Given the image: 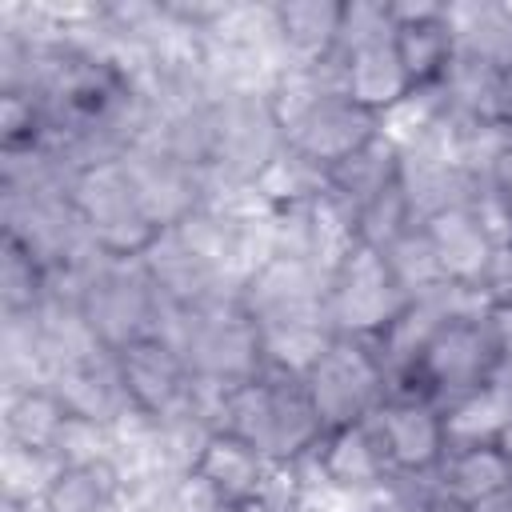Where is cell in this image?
I'll use <instances>...</instances> for the list:
<instances>
[{
    "label": "cell",
    "instance_id": "cell-1",
    "mask_svg": "<svg viewBox=\"0 0 512 512\" xmlns=\"http://www.w3.org/2000/svg\"><path fill=\"white\" fill-rule=\"evenodd\" d=\"M380 436H384V452L404 468L432 464L444 444V428L440 420H432L424 404H392L380 420Z\"/></svg>",
    "mask_w": 512,
    "mask_h": 512
},
{
    "label": "cell",
    "instance_id": "cell-2",
    "mask_svg": "<svg viewBox=\"0 0 512 512\" xmlns=\"http://www.w3.org/2000/svg\"><path fill=\"white\" fill-rule=\"evenodd\" d=\"M200 476L204 484L220 496V500H248L256 496L260 488V460H256V448L240 436H212L208 440V452L200 460Z\"/></svg>",
    "mask_w": 512,
    "mask_h": 512
},
{
    "label": "cell",
    "instance_id": "cell-3",
    "mask_svg": "<svg viewBox=\"0 0 512 512\" xmlns=\"http://www.w3.org/2000/svg\"><path fill=\"white\" fill-rule=\"evenodd\" d=\"M148 360L152 368H144L140 352L136 348H124V380L132 388V396L144 404V408H160L168 404V396H176V360L168 356V348L160 344H148Z\"/></svg>",
    "mask_w": 512,
    "mask_h": 512
},
{
    "label": "cell",
    "instance_id": "cell-4",
    "mask_svg": "<svg viewBox=\"0 0 512 512\" xmlns=\"http://www.w3.org/2000/svg\"><path fill=\"white\" fill-rule=\"evenodd\" d=\"M88 476H92L88 464L64 472V476L48 488V504H52L56 512H96V504H100V488H96V480H88Z\"/></svg>",
    "mask_w": 512,
    "mask_h": 512
},
{
    "label": "cell",
    "instance_id": "cell-5",
    "mask_svg": "<svg viewBox=\"0 0 512 512\" xmlns=\"http://www.w3.org/2000/svg\"><path fill=\"white\" fill-rule=\"evenodd\" d=\"M496 344L504 348V356H512V300L496 308Z\"/></svg>",
    "mask_w": 512,
    "mask_h": 512
},
{
    "label": "cell",
    "instance_id": "cell-6",
    "mask_svg": "<svg viewBox=\"0 0 512 512\" xmlns=\"http://www.w3.org/2000/svg\"><path fill=\"white\" fill-rule=\"evenodd\" d=\"M496 180H500V196L508 200V208H512V152L496 164Z\"/></svg>",
    "mask_w": 512,
    "mask_h": 512
}]
</instances>
